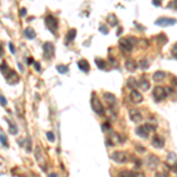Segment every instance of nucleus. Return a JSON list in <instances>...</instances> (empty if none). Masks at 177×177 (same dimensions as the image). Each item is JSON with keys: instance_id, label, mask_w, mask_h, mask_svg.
<instances>
[{"instance_id": "1", "label": "nucleus", "mask_w": 177, "mask_h": 177, "mask_svg": "<svg viewBox=\"0 0 177 177\" xmlns=\"http://www.w3.org/2000/svg\"><path fill=\"white\" fill-rule=\"evenodd\" d=\"M133 43H136V38H132V37L122 38V39H119V41H118L119 47H120L123 51H126V52H131V51H132Z\"/></svg>"}, {"instance_id": "2", "label": "nucleus", "mask_w": 177, "mask_h": 177, "mask_svg": "<svg viewBox=\"0 0 177 177\" xmlns=\"http://www.w3.org/2000/svg\"><path fill=\"white\" fill-rule=\"evenodd\" d=\"M156 129V125H151V124H144V125H141L136 129V133L142 137V138H148L149 137V133Z\"/></svg>"}, {"instance_id": "3", "label": "nucleus", "mask_w": 177, "mask_h": 177, "mask_svg": "<svg viewBox=\"0 0 177 177\" xmlns=\"http://www.w3.org/2000/svg\"><path fill=\"white\" fill-rule=\"evenodd\" d=\"M4 77H5V79H6V82L10 84V85H15V84H18L19 83V80H20V77H19V74L14 71V70H8L5 74H4Z\"/></svg>"}, {"instance_id": "4", "label": "nucleus", "mask_w": 177, "mask_h": 177, "mask_svg": "<svg viewBox=\"0 0 177 177\" xmlns=\"http://www.w3.org/2000/svg\"><path fill=\"white\" fill-rule=\"evenodd\" d=\"M91 108L97 115H103L104 114V106L102 105L100 100L96 97L94 93H92V97H91Z\"/></svg>"}, {"instance_id": "5", "label": "nucleus", "mask_w": 177, "mask_h": 177, "mask_svg": "<svg viewBox=\"0 0 177 177\" xmlns=\"http://www.w3.org/2000/svg\"><path fill=\"white\" fill-rule=\"evenodd\" d=\"M111 159L118 164H123V163H126L129 161V157L124 151H115L111 155Z\"/></svg>"}, {"instance_id": "6", "label": "nucleus", "mask_w": 177, "mask_h": 177, "mask_svg": "<svg viewBox=\"0 0 177 177\" xmlns=\"http://www.w3.org/2000/svg\"><path fill=\"white\" fill-rule=\"evenodd\" d=\"M45 24H46V27L50 29L52 33H56L57 29H58V20L57 18H55L53 15H47L45 18Z\"/></svg>"}, {"instance_id": "7", "label": "nucleus", "mask_w": 177, "mask_h": 177, "mask_svg": "<svg viewBox=\"0 0 177 177\" xmlns=\"http://www.w3.org/2000/svg\"><path fill=\"white\" fill-rule=\"evenodd\" d=\"M43 52H44V58L46 59H51L55 55V46L50 41H46L44 45H43Z\"/></svg>"}, {"instance_id": "8", "label": "nucleus", "mask_w": 177, "mask_h": 177, "mask_svg": "<svg viewBox=\"0 0 177 177\" xmlns=\"http://www.w3.org/2000/svg\"><path fill=\"white\" fill-rule=\"evenodd\" d=\"M152 96H153V98H155V100L161 102V100L165 99V97H167L168 94H167V91H165L164 88H162V86H156V88H153V91H152Z\"/></svg>"}, {"instance_id": "9", "label": "nucleus", "mask_w": 177, "mask_h": 177, "mask_svg": "<svg viewBox=\"0 0 177 177\" xmlns=\"http://www.w3.org/2000/svg\"><path fill=\"white\" fill-rule=\"evenodd\" d=\"M175 24H176V19H174V18H167V17L158 18V19L155 21V25L161 26V27L171 26V25H175Z\"/></svg>"}, {"instance_id": "10", "label": "nucleus", "mask_w": 177, "mask_h": 177, "mask_svg": "<svg viewBox=\"0 0 177 177\" xmlns=\"http://www.w3.org/2000/svg\"><path fill=\"white\" fill-rule=\"evenodd\" d=\"M129 117L130 119L132 120V122H135V123H138V122H141L142 120V112L139 111V110H137V109H131L130 111H129Z\"/></svg>"}, {"instance_id": "11", "label": "nucleus", "mask_w": 177, "mask_h": 177, "mask_svg": "<svg viewBox=\"0 0 177 177\" xmlns=\"http://www.w3.org/2000/svg\"><path fill=\"white\" fill-rule=\"evenodd\" d=\"M130 99H131L132 103L138 104V103L143 102V96H142V93L138 92L137 90H132L131 93H130Z\"/></svg>"}, {"instance_id": "12", "label": "nucleus", "mask_w": 177, "mask_h": 177, "mask_svg": "<svg viewBox=\"0 0 177 177\" xmlns=\"http://www.w3.org/2000/svg\"><path fill=\"white\" fill-rule=\"evenodd\" d=\"M147 164L150 169H156V168L158 167V164H159V159H158L157 156H155V155H150V156L148 157Z\"/></svg>"}, {"instance_id": "13", "label": "nucleus", "mask_w": 177, "mask_h": 177, "mask_svg": "<svg viewBox=\"0 0 177 177\" xmlns=\"http://www.w3.org/2000/svg\"><path fill=\"white\" fill-rule=\"evenodd\" d=\"M151 144H152V147L157 148V149H162V148L164 147V139H163L161 136L156 135V136H153Z\"/></svg>"}, {"instance_id": "14", "label": "nucleus", "mask_w": 177, "mask_h": 177, "mask_svg": "<svg viewBox=\"0 0 177 177\" xmlns=\"http://www.w3.org/2000/svg\"><path fill=\"white\" fill-rule=\"evenodd\" d=\"M125 67H126V70H129L130 72H133V71H136V69L138 67V64H137L135 60L129 59V60L125 63Z\"/></svg>"}, {"instance_id": "15", "label": "nucleus", "mask_w": 177, "mask_h": 177, "mask_svg": "<svg viewBox=\"0 0 177 177\" xmlns=\"http://www.w3.org/2000/svg\"><path fill=\"white\" fill-rule=\"evenodd\" d=\"M78 67H79L82 71H84V72H88V70H90V64H88V61L86 59H80V60L78 61Z\"/></svg>"}, {"instance_id": "16", "label": "nucleus", "mask_w": 177, "mask_h": 177, "mask_svg": "<svg viewBox=\"0 0 177 177\" xmlns=\"http://www.w3.org/2000/svg\"><path fill=\"white\" fill-rule=\"evenodd\" d=\"M164 78H165V72H163V71H156L152 76V79L155 82H162Z\"/></svg>"}, {"instance_id": "17", "label": "nucleus", "mask_w": 177, "mask_h": 177, "mask_svg": "<svg viewBox=\"0 0 177 177\" xmlns=\"http://www.w3.org/2000/svg\"><path fill=\"white\" fill-rule=\"evenodd\" d=\"M104 99H105L110 105H114V104L116 103V97H115L112 93H110V92H105V93H104Z\"/></svg>"}, {"instance_id": "18", "label": "nucleus", "mask_w": 177, "mask_h": 177, "mask_svg": "<svg viewBox=\"0 0 177 177\" xmlns=\"http://www.w3.org/2000/svg\"><path fill=\"white\" fill-rule=\"evenodd\" d=\"M138 86L142 88V90L147 91V90H149V88H150V83L147 80V78L142 77V78L139 79V82H138Z\"/></svg>"}, {"instance_id": "19", "label": "nucleus", "mask_w": 177, "mask_h": 177, "mask_svg": "<svg viewBox=\"0 0 177 177\" xmlns=\"http://www.w3.org/2000/svg\"><path fill=\"white\" fill-rule=\"evenodd\" d=\"M106 20H108V23L111 25V26H116V25H118V19L117 17L115 15V14H109L108 17H106Z\"/></svg>"}, {"instance_id": "20", "label": "nucleus", "mask_w": 177, "mask_h": 177, "mask_svg": "<svg viewBox=\"0 0 177 177\" xmlns=\"http://www.w3.org/2000/svg\"><path fill=\"white\" fill-rule=\"evenodd\" d=\"M126 86H128L129 88H133V90H136V88H138V82H137L133 77H131V78L128 79Z\"/></svg>"}, {"instance_id": "21", "label": "nucleus", "mask_w": 177, "mask_h": 177, "mask_svg": "<svg viewBox=\"0 0 177 177\" xmlns=\"http://www.w3.org/2000/svg\"><path fill=\"white\" fill-rule=\"evenodd\" d=\"M24 33H25V37H26L27 39H34V38L37 37L35 31H34L33 29H31V27L25 29V31H24Z\"/></svg>"}, {"instance_id": "22", "label": "nucleus", "mask_w": 177, "mask_h": 177, "mask_svg": "<svg viewBox=\"0 0 177 177\" xmlns=\"http://www.w3.org/2000/svg\"><path fill=\"white\" fill-rule=\"evenodd\" d=\"M156 40H157V43H158L159 45H165V44L168 43V37H167L165 34L161 33V34H158V35L156 37Z\"/></svg>"}, {"instance_id": "23", "label": "nucleus", "mask_w": 177, "mask_h": 177, "mask_svg": "<svg viewBox=\"0 0 177 177\" xmlns=\"http://www.w3.org/2000/svg\"><path fill=\"white\" fill-rule=\"evenodd\" d=\"M7 122H8V124H10V132H11L12 135H17V133H18V126H17V124H15L14 122L8 120V119H7Z\"/></svg>"}, {"instance_id": "24", "label": "nucleus", "mask_w": 177, "mask_h": 177, "mask_svg": "<svg viewBox=\"0 0 177 177\" xmlns=\"http://www.w3.org/2000/svg\"><path fill=\"white\" fill-rule=\"evenodd\" d=\"M94 63H96V65H97L100 70H105V69H106V61H105V60H103V59H100V58H96L94 59Z\"/></svg>"}, {"instance_id": "25", "label": "nucleus", "mask_w": 177, "mask_h": 177, "mask_svg": "<svg viewBox=\"0 0 177 177\" xmlns=\"http://www.w3.org/2000/svg\"><path fill=\"white\" fill-rule=\"evenodd\" d=\"M77 35V31L74 29H71L69 32H67V35H66V40L67 41H72Z\"/></svg>"}, {"instance_id": "26", "label": "nucleus", "mask_w": 177, "mask_h": 177, "mask_svg": "<svg viewBox=\"0 0 177 177\" xmlns=\"http://www.w3.org/2000/svg\"><path fill=\"white\" fill-rule=\"evenodd\" d=\"M168 162L173 163V164H176V153L174 151H170L168 153Z\"/></svg>"}, {"instance_id": "27", "label": "nucleus", "mask_w": 177, "mask_h": 177, "mask_svg": "<svg viewBox=\"0 0 177 177\" xmlns=\"http://www.w3.org/2000/svg\"><path fill=\"white\" fill-rule=\"evenodd\" d=\"M0 142H1V144H2L4 147L8 148V141H7V137H6V135H5L4 132L0 133Z\"/></svg>"}, {"instance_id": "28", "label": "nucleus", "mask_w": 177, "mask_h": 177, "mask_svg": "<svg viewBox=\"0 0 177 177\" xmlns=\"http://www.w3.org/2000/svg\"><path fill=\"white\" fill-rule=\"evenodd\" d=\"M57 71L59 73H66L69 71V66H66V65H58L57 66Z\"/></svg>"}, {"instance_id": "29", "label": "nucleus", "mask_w": 177, "mask_h": 177, "mask_svg": "<svg viewBox=\"0 0 177 177\" xmlns=\"http://www.w3.org/2000/svg\"><path fill=\"white\" fill-rule=\"evenodd\" d=\"M117 177H132V174H131V171H129V170H123V171H120V173L118 174Z\"/></svg>"}, {"instance_id": "30", "label": "nucleus", "mask_w": 177, "mask_h": 177, "mask_svg": "<svg viewBox=\"0 0 177 177\" xmlns=\"http://www.w3.org/2000/svg\"><path fill=\"white\" fill-rule=\"evenodd\" d=\"M25 149H26V151L27 152H31V147H32V143H31V138H29V136L26 137V139H25Z\"/></svg>"}, {"instance_id": "31", "label": "nucleus", "mask_w": 177, "mask_h": 177, "mask_svg": "<svg viewBox=\"0 0 177 177\" xmlns=\"http://www.w3.org/2000/svg\"><path fill=\"white\" fill-rule=\"evenodd\" d=\"M139 66H141V69H148L149 67V61H148L147 59L145 60H141V63H139Z\"/></svg>"}, {"instance_id": "32", "label": "nucleus", "mask_w": 177, "mask_h": 177, "mask_svg": "<svg viewBox=\"0 0 177 177\" xmlns=\"http://www.w3.org/2000/svg\"><path fill=\"white\" fill-rule=\"evenodd\" d=\"M99 31H100L103 34H108V33H109V29H108V27H106L105 25H100V26H99Z\"/></svg>"}, {"instance_id": "33", "label": "nucleus", "mask_w": 177, "mask_h": 177, "mask_svg": "<svg viewBox=\"0 0 177 177\" xmlns=\"http://www.w3.org/2000/svg\"><path fill=\"white\" fill-rule=\"evenodd\" d=\"M46 137H47V139H49V141H51V142H53V141H55V135H53L51 131L46 132Z\"/></svg>"}, {"instance_id": "34", "label": "nucleus", "mask_w": 177, "mask_h": 177, "mask_svg": "<svg viewBox=\"0 0 177 177\" xmlns=\"http://www.w3.org/2000/svg\"><path fill=\"white\" fill-rule=\"evenodd\" d=\"M0 104H1L2 106H6V105H7V100H6V98H5L4 96H1V94H0Z\"/></svg>"}, {"instance_id": "35", "label": "nucleus", "mask_w": 177, "mask_h": 177, "mask_svg": "<svg viewBox=\"0 0 177 177\" xmlns=\"http://www.w3.org/2000/svg\"><path fill=\"white\" fill-rule=\"evenodd\" d=\"M33 64H34V69H35V71H37V72H40V71H41V67H40V64H39L38 61H34Z\"/></svg>"}, {"instance_id": "36", "label": "nucleus", "mask_w": 177, "mask_h": 177, "mask_svg": "<svg viewBox=\"0 0 177 177\" xmlns=\"http://www.w3.org/2000/svg\"><path fill=\"white\" fill-rule=\"evenodd\" d=\"M131 174H132V177H144V174H142V173H133V171H131Z\"/></svg>"}, {"instance_id": "37", "label": "nucleus", "mask_w": 177, "mask_h": 177, "mask_svg": "<svg viewBox=\"0 0 177 177\" xmlns=\"http://www.w3.org/2000/svg\"><path fill=\"white\" fill-rule=\"evenodd\" d=\"M155 177H168V176H167V174H164V173H159V171H157V173L155 174Z\"/></svg>"}, {"instance_id": "38", "label": "nucleus", "mask_w": 177, "mask_h": 177, "mask_svg": "<svg viewBox=\"0 0 177 177\" xmlns=\"http://www.w3.org/2000/svg\"><path fill=\"white\" fill-rule=\"evenodd\" d=\"M8 46H10V51H11L12 53H15V50H14V45H13L12 43H10V44H8Z\"/></svg>"}, {"instance_id": "39", "label": "nucleus", "mask_w": 177, "mask_h": 177, "mask_svg": "<svg viewBox=\"0 0 177 177\" xmlns=\"http://www.w3.org/2000/svg\"><path fill=\"white\" fill-rule=\"evenodd\" d=\"M4 55V44L0 41V57Z\"/></svg>"}, {"instance_id": "40", "label": "nucleus", "mask_w": 177, "mask_h": 177, "mask_svg": "<svg viewBox=\"0 0 177 177\" xmlns=\"http://www.w3.org/2000/svg\"><path fill=\"white\" fill-rule=\"evenodd\" d=\"M133 25H135V26H137V27L139 29V31H144V29H145V27H143V26H141V25H138L137 23H133Z\"/></svg>"}, {"instance_id": "41", "label": "nucleus", "mask_w": 177, "mask_h": 177, "mask_svg": "<svg viewBox=\"0 0 177 177\" xmlns=\"http://www.w3.org/2000/svg\"><path fill=\"white\" fill-rule=\"evenodd\" d=\"M20 15H23V17L26 15V8H21L20 10Z\"/></svg>"}, {"instance_id": "42", "label": "nucleus", "mask_w": 177, "mask_h": 177, "mask_svg": "<svg viewBox=\"0 0 177 177\" xmlns=\"http://www.w3.org/2000/svg\"><path fill=\"white\" fill-rule=\"evenodd\" d=\"M152 4H153L155 6H161V1H158V0H156V1H152Z\"/></svg>"}, {"instance_id": "43", "label": "nucleus", "mask_w": 177, "mask_h": 177, "mask_svg": "<svg viewBox=\"0 0 177 177\" xmlns=\"http://www.w3.org/2000/svg\"><path fill=\"white\" fill-rule=\"evenodd\" d=\"M173 51H174V58L176 59V44H174V49H173Z\"/></svg>"}, {"instance_id": "44", "label": "nucleus", "mask_w": 177, "mask_h": 177, "mask_svg": "<svg viewBox=\"0 0 177 177\" xmlns=\"http://www.w3.org/2000/svg\"><path fill=\"white\" fill-rule=\"evenodd\" d=\"M27 63H29V64H33V63H34V60H33L32 57H29V58L27 59Z\"/></svg>"}, {"instance_id": "45", "label": "nucleus", "mask_w": 177, "mask_h": 177, "mask_svg": "<svg viewBox=\"0 0 177 177\" xmlns=\"http://www.w3.org/2000/svg\"><path fill=\"white\" fill-rule=\"evenodd\" d=\"M49 177H58V175H57V174H55V173H52V174H50V175H49Z\"/></svg>"}, {"instance_id": "46", "label": "nucleus", "mask_w": 177, "mask_h": 177, "mask_svg": "<svg viewBox=\"0 0 177 177\" xmlns=\"http://www.w3.org/2000/svg\"><path fill=\"white\" fill-rule=\"evenodd\" d=\"M122 31H123V29H122V27H119V29H118V34H120V33H122Z\"/></svg>"}]
</instances>
